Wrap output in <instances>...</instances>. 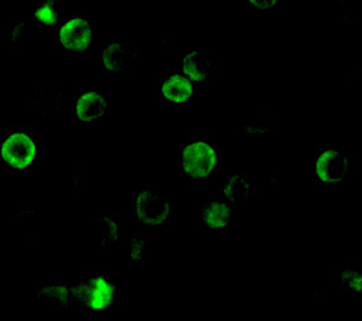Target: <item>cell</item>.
I'll return each instance as SVG.
<instances>
[{
  "mask_svg": "<svg viewBox=\"0 0 362 321\" xmlns=\"http://www.w3.org/2000/svg\"><path fill=\"white\" fill-rule=\"evenodd\" d=\"M182 166L185 173L194 180L205 178L216 168L217 154L205 140H193L182 151Z\"/></svg>",
  "mask_w": 362,
  "mask_h": 321,
  "instance_id": "1",
  "label": "cell"
},
{
  "mask_svg": "<svg viewBox=\"0 0 362 321\" xmlns=\"http://www.w3.org/2000/svg\"><path fill=\"white\" fill-rule=\"evenodd\" d=\"M0 157L13 168L25 169L37 157V144L28 132H10L1 141Z\"/></svg>",
  "mask_w": 362,
  "mask_h": 321,
  "instance_id": "2",
  "label": "cell"
},
{
  "mask_svg": "<svg viewBox=\"0 0 362 321\" xmlns=\"http://www.w3.org/2000/svg\"><path fill=\"white\" fill-rule=\"evenodd\" d=\"M351 169V159L336 147L321 149L316 159V178L322 183H336Z\"/></svg>",
  "mask_w": 362,
  "mask_h": 321,
  "instance_id": "3",
  "label": "cell"
},
{
  "mask_svg": "<svg viewBox=\"0 0 362 321\" xmlns=\"http://www.w3.org/2000/svg\"><path fill=\"white\" fill-rule=\"evenodd\" d=\"M135 209L139 220L151 227H160L169 216L168 202L151 188L139 192L135 200Z\"/></svg>",
  "mask_w": 362,
  "mask_h": 321,
  "instance_id": "4",
  "label": "cell"
},
{
  "mask_svg": "<svg viewBox=\"0 0 362 321\" xmlns=\"http://www.w3.org/2000/svg\"><path fill=\"white\" fill-rule=\"evenodd\" d=\"M59 42L68 54L85 52L91 44L89 22L81 17H74L62 23L59 30Z\"/></svg>",
  "mask_w": 362,
  "mask_h": 321,
  "instance_id": "5",
  "label": "cell"
},
{
  "mask_svg": "<svg viewBox=\"0 0 362 321\" xmlns=\"http://www.w3.org/2000/svg\"><path fill=\"white\" fill-rule=\"evenodd\" d=\"M81 298L86 307L93 310L110 308L115 298V288L105 274L93 275L81 288Z\"/></svg>",
  "mask_w": 362,
  "mask_h": 321,
  "instance_id": "6",
  "label": "cell"
},
{
  "mask_svg": "<svg viewBox=\"0 0 362 321\" xmlns=\"http://www.w3.org/2000/svg\"><path fill=\"white\" fill-rule=\"evenodd\" d=\"M108 110V100L105 93L98 90H86L79 95L76 101V118L81 123H95Z\"/></svg>",
  "mask_w": 362,
  "mask_h": 321,
  "instance_id": "7",
  "label": "cell"
},
{
  "mask_svg": "<svg viewBox=\"0 0 362 321\" xmlns=\"http://www.w3.org/2000/svg\"><path fill=\"white\" fill-rule=\"evenodd\" d=\"M193 95V81L182 73H171L161 84V98L170 105H185Z\"/></svg>",
  "mask_w": 362,
  "mask_h": 321,
  "instance_id": "8",
  "label": "cell"
},
{
  "mask_svg": "<svg viewBox=\"0 0 362 321\" xmlns=\"http://www.w3.org/2000/svg\"><path fill=\"white\" fill-rule=\"evenodd\" d=\"M234 207L235 205L228 202L222 195L219 198L211 200L202 210V223L205 224L207 228L223 230L233 220Z\"/></svg>",
  "mask_w": 362,
  "mask_h": 321,
  "instance_id": "9",
  "label": "cell"
},
{
  "mask_svg": "<svg viewBox=\"0 0 362 321\" xmlns=\"http://www.w3.org/2000/svg\"><path fill=\"white\" fill-rule=\"evenodd\" d=\"M132 52L127 42H107L103 49V71L107 74H120L129 67Z\"/></svg>",
  "mask_w": 362,
  "mask_h": 321,
  "instance_id": "10",
  "label": "cell"
},
{
  "mask_svg": "<svg viewBox=\"0 0 362 321\" xmlns=\"http://www.w3.org/2000/svg\"><path fill=\"white\" fill-rule=\"evenodd\" d=\"M182 71L193 83H204L207 81L211 72L210 59L205 51L193 49L182 56Z\"/></svg>",
  "mask_w": 362,
  "mask_h": 321,
  "instance_id": "11",
  "label": "cell"
},
{
  "mask_svg": "<svg viewBox=\"0 0 362 321\" xmlns=\"http://www.w3.org/2000/svg\"><path fill=\"white\" fill-rule=\"evenodd\" d=\"M249 185L246 183L245 178L235 177L228 182L226 186L222 187L221 195L236 206V204L249 194Z\"/></svg>",
  "mask_w": 362,
  "mask_h": 321,
  "instance_id": "12",
  "label": "cell"
},
{
  "mask_svg": "<svg viewBox=\"0 0 362 321\" xmlns=\"http://www.w3.org/2000/svg\"><path fill=\"white\" fill-rule=\"evenodd\" d=\"M57 18L59 13L50 4H40L35 8V21L38 22L39 25L51 27L55 25Z\"/></svg>",
  "mask_w": 362,
  "mask_h": 321,
  "instance_id": "13",
  "label": "cell"
},
{
  "mask_svg": "<svg viewBox=\"0 0 362 321\" xmlns=\"http://www.w3.org/2000/svg\"><path fill=\"white\" fill-rule=\"evenodd\" d=\"M341 281L350 291L360 292V290H361V276L355 272H346L343 274Z\"/></svg>",
  "mask_w": 362,
  "mask_h": 321,
  "instance_id": "14",
  "label": "cell"
},
{
  "mask_svg": "<svg viewBox=\"0 0 362 321\" xmlns=\"http://www.w3.org/2000/svg\"><path fill=\"white\" fill-rule=\"evenodd\" d=\"M148 250V241H146V239L142 237L136 238L135 241H134V245H132V255H134V258L139 261V259H142L144 254H147Z\"/></svg>",
  "mask_w": 362,
  "mask_h": 321,
  "instance_id": "15",
  "label": "cell"
},
{
  "mask_svg": "<svg viewBox=\"0 0 362 321\" xmlns=\"http://www.w3.org/2000/svg\"><path fill=\"white\" fill-rule=\"evenodd\" d=\"M284 0H247L250 6L255 8H272L282 4Z\"/></svg>",
  "mask_w": 362,
  "mask_h": 321,
  "instance_id": "16",
  "label": "cell"
}]
</instances>
